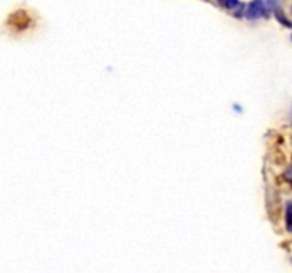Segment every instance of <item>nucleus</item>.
<instances>
[{"label": "nucleus", "instance_id": "f257e3e1", "mask_svg": "<svg viewBox=\"0 0 292 273\" xmlns=\"http://www.w3.org/2000/svg\"><path fill=\"white\" fill-rule=\"evenodd\" d=\"M267 14L268 11H267V6L264 0H252L245 9V17L250 20H258L265 17Z\"/></svg>", "mask_w": 292, "mask_h": 273}, {"label": "nucleus", "instance_id": "f03ea898", "mask_svg": "<svg viewBox=\"0 0 292 273\" xmlns=\"http://www.w3.org/2000/svg\"><path fill=\"white\" fill-rule=\"evenodd\" d=\"M218 3L224 6V7H227V9H237V7H240V0H218Z\"/></svg>", "mask_w": 292, "mask_h": 273}, {"label": "nucleus", "instance_id": "7ed1b4c3", "mask_svg": "<svg viewBox=\"0 0 292 273\" xmlns=\"http://www.w3.org/2000/svg\"><path fill=\"white\" fill-rule=\"evenodd\" d=\"M287 219H288V222H287L288 229H291V206L290 205H288V209H287Z\"/></svg>", "mask_w": 292, "mask_h": 273}]
</instances>
